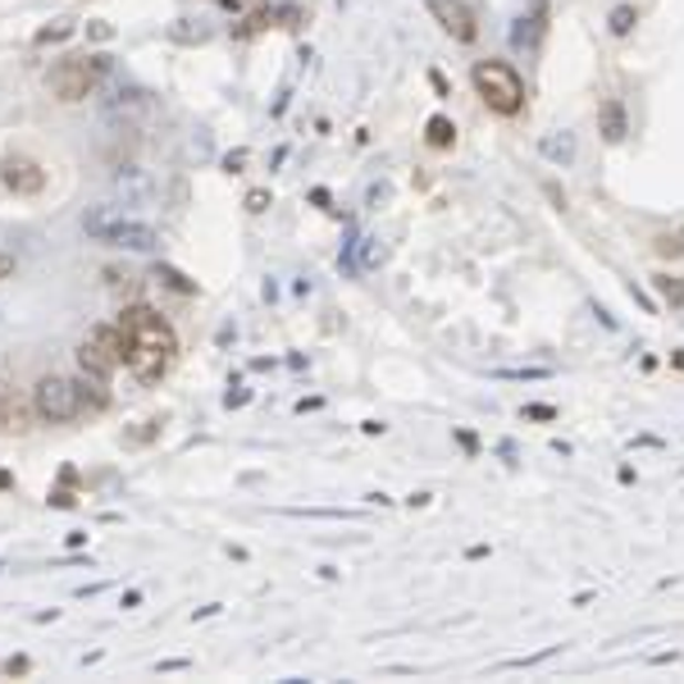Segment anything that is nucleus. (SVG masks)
I'll return each mask as SVG.
<instances>
[{
  "instance_id": "nucleus-1",
  "label": "nucleus",
  "mask_w": 684,
  "mask_h": 684,
  "mask_svg": "<svg viewBox=\"0 0 684 684\" xmlns=\"http://www.w3.org/2000/svg\"><path fill=\"white\" fill-rule=\"evenodd\" d=\"M120 333H124V365L137 374V384H160L178 356L174 324L151 307H128L120 315Z\"/></svg>"
},
{
  "instance_id": "nucleus-2",
  "label": "nucleus",
  "mask_w": 684,
  "mask_h": 684,
  "mask_svg": "<svg viewBox=\"0 0 684 684\" xmlns=\"http://www.w3.org/2000/svg\"><path fill=\"white\" fill-rule=\"evenodd\" d=\"M83 234L92 242H105V247H120V251H156L160 247V234L151 224L124 215L120 206H92L83 215Z\"/></svg>"
},
{
  "instance_id": "nucleus-3",
  "label": "nucleus",
  "mask_w": 684,
  "mask_h": 684,
  "mask_svg": "<svg viewBox=\"0 0 684 684\" xmlns=\"http://www.w3.org/2000/svg\"><path fill=\"white\" fill-rule=\"evenodd\" d=\"M470 79H475L479 101L493 114H520L525 110V83H520V73L507 60H479Z\"/></svg>"
},
{
  "instance_id": "nucleus-4",
  "label": "nucleus",
  "mask_w": 684,
  "mask_h": 684,
  "mask_svg": "<svg viewBox=\"0 0 684 684\" xmlns=\"http://www.w3.org/2000/svg\"><path fill=\"white\" fill-rule=\"evenodd\" d=\"M32 411H37V421H46V425L79 421V415H83L79 379H69V374H42V379H37V388H32Z\"/></svg>"
},
{
  "instance_id": "nucleus-5",
  "label": "nucleus",
  "mask_w": 684,
  "mask_h": 684,
  "mask_svg": "<svg viewBox=\"0 0 684 684\" xmlns=\"http://www.w3.org/2000/svg\"><path fill=\"white\" fill-rule=\"evenodd\" d=\"M105 69H110L105 55H69V60H60V64L51 69V92H55V101H64V105L87 101V96L96 92V83H101Z\"/></svg>"
},
{
  "instance_id": "nucleus-6",
  "label": "nucleus",
  "mask_w": 684,
  "mask_h": 684,
  "mask_svg": "<svg viewBox=\"0 0 684 684\" xmlns=\"http://www.w3.org/2000/svg\"><path fill=\"white\" fill-rule=\"evenodd\" d=\"M79 365H83V374H92V379H110L114 370L124 365V333H120V320H114V324H96V329L83 338Z\"/></svg>"
},
{
  "instance_id": "nucleus-7",
  "label": "nucleus",
  "mask_w": 684,
  "mask_h": 684,
  "mask_svg": "<svg viewBox=\"0 0 684 684\" xmlns=\"http://www.w3.org/2000/svg\"><path fill=\"white\" fill-rule=\"evenodd\" d=\"M429 14L438 19V28L452 37V42H475L479 37V23H475V10L466 6V0H425Z\"/></svg>"
},
{
  "instance_id": "nucleus-8",
  "label": "nucleus",
  "mask_w": 684,
  "mask_h": 684,
  "mask_svg": "<svg viewBox=\"0 0 684 684\" xmlns=\"http://www.w3.org/2000/svg\"><path fill=\"white\" fill-rule=\"evenodd\" d=\"M37 421V411H32V397H23L10 379H0V434H14L23 438Z\"/></svg>"
},
{
  "instance_id": "nucleus-9",
  "label": "nucleus",
  "mask_w": 684,
  "mask_h": 684,
  "mask_svg": "<svg viewBox=\"0 0 684 684\" xmlns=\"http://www.w3.org/2000/svg\"><path fill=\"white\" fill-rule=\"evenodd\" d=\"M0 183H6L14 197H37L46 187V169L32 156H6L0 160Z\"/></svg>"
},
{
  "instance_id": "nucleus-10",
  "label": "nucleus",
  "mask_w": 684,
  "mask_h": 684,
  "mask_svg": "<svg viewBox=\"0 0 684 684\" xmlns=\"http://www.w3.org/2000/svg\"><path fill=\"white\" fill-rule=\"evenodd\" d=\"M602 137H607V142H621V137H625V114H621L616 101L602 105Z\"/></svg>"
},
{
  "instance_id": "nucleus-11",
  "label": "nucleus",
  "mask_w": 684,
  "mask_h": 684,
  "mask_svg": "<svg viewBox=\"0 0 684 684\" xmlns=\"http://www.w3.org/2000/svg\"><path fill=\"white\" fill-rule=\"evenodd\" d=\"M429 146H438V151H447L452 142H456V128H452V120H429Z\"/></svg>"
},
{
  "instance_id": "nucleus-12",
  "label": "nucleus",
  "mask_w": 684,
  "mask_h": 684,
  "mask_svg": "<svg viewBox=\"0 0 684 684\" xmlns=\"http://www.w3.org/2000/svg\"><path fill=\"white\" fill-rule=\"evenodd\" d=\"M634 23H639V14H634L630 6H621V10H612V32H616V37H625V32L634 28Z\"/></svg>"
},
{
  "instance_id": "nucleus-13",
  "label": "nucleus",
  "mask_w": 684,
  "mask_h": 684,
  "mask_svg": "<svg viewBox=\"0 0 684 684\" xmlns=\"http://www.w3.org/2000/svg\"><path fill=\"white\" fill-rule=\"evenodd\" d=\"M73 28L69 23H55V28H42V32H37V46H46V42H64V37H69Z\"/></svg>"
},
{
  "instance_id": "nucleus-14",
  "label": "nucleus",
  "mask_w": 684,
  "mask_h": 684,
  "mask_svg": "<svg viewBox=\"0 0 684 684\" xmlns=\"http://www.w3.org/2000/svg\"><path fill=\"white\" fill-rule=\"evenodd\" d=\"M657 288H662V297H671V301H675V307L684 301V288H680L675 279H657Z\"/></svg>"
},
{
  "instance_id": "nucleus-15",
  "label": "nucleus",
  "mask_w": 684,
  "mask_h": 684,
  "mask_svg": "<svg viewBox=\"0 0 684 684\" xmlns=\"http://www.w3.org/2000/svg\"><path fill=\"white\" fill-rule=\"evenodd\" d=\"M0 671H6V675H28V671H32V662H28V657H10Z\"/></svg>"
},
{
  "instance_id": "nucleus-16",
  "label": "nucleus",
  "mask_w": 684,
  "mask_h": 684,
  "mask_svg": "<svg viewBox=\"0 0 684 684\" xmlns=\"http://www.w3.org/2000/svg\"><path fill=\"white\" fill-rule=\"evenodd\" d=\"M657 251H662V256H684V242H680V238H662Z\"/></svg>"
},
{
  "instance_id": "nucleus-17",
  "label": "nucleus",
  "mask_w": 684,
  "mask_h": 684,
  "mask_svg": "<svg viewBox=\"0 0 684 684\" xmlns=\"http://www.w3.org/2000/svg\"><path fill=\"white\" fill-rule=\"evenodd\" d=\"M10 274H14V256H10V251H0V283H6Z\"/></svg>"
},
{
  "instance_id": "nucleus-18",
  "label": "nucleus",
  "mask_w": 684,
  "mask_h": 684,
  "mask_svg": "<svg viewBox=\"0 0 684 684\" xmlns=\"http://www.w3.org/2000/svg\"><path fill=\"white\" fill-rule=\"evenodd\" d=\"M224 6L234 10V14H242V10H251V6H256V0H224Z\"/></svg>"
}]
</instances>
